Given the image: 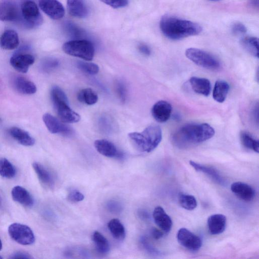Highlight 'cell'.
<instances>
[{"label": "cell", "instance_id": "6da1fadb", "mask_svg": "<svg viewBox=\"0 0 259 259\" xmlns=\"http://www.w3.org/2000/svg\"><path fill=\"white\" fill-rule=\"evenodd\" d=\"M212 126L206 123L185 125L172 137L173 144L180 148H186L211 138L214 134Z\"/></svg>", "mask_w": 259, "mask_h": 259}, {"label": "cell", "instance_id": "7a4b0ae2", "mask_svg": "<svg viewBox=\"0 0 259 259\" xmlns=\"http://www.w3.org/2000/svg\"><path fill=\"white\" fill-rule=\"evenodd\" d=\"M159 27L162 34L171 40L196 35L202 31L201 26L195 22L167 15L161 18Z\"/></svg>", "mask_w": 259, "mask_h": 259}, {"label": "cell", "instance_id": "3957f363", "mask_svg": "<svg viewBox=\"0 0 259 259\" xmlns=\"http://www.w3.org/2000/svg\"><path fill=\"white\" fill-rule=\"evenodd\" d=\"M128 137L138 150L149 153L154 150L160 143L162 131L159 125L151 124L141 133H129Z\"/></svg>", "mask_w": 259, "mask_h": 259}, {"label": "cell", "instance_id": "277c9868", "mask_svg": "<svg viewBox=\"0 0 259 259\" xmlns=\"http://www.w3.org/2000/svg\"><path fill=\"white\" fill-rule=\"evenodd\" d=\"M62 49L68 55L89 61L93 59L95 54L94 45L86 39H74L66 42Z\"/></svg>", "mask_w": 259, "mask_h": 259}, {"label": "cell", "instance_id": "5b68a950", "mask_svg": "<svg viewBox=\"0 0 259 259\" xmlns=\"http://www.w3.org/2000/svg\"><path fill=\"white\" fill-rule=\"evenodd\" d=\"M186 56L197 65L209 70L219 69V61L210 53L199 49L190 48L185 51Z\"/></svg>", "mask_w": 259, "mask_h": 259}, {"label": "cell", "instance_id": "8992f818", "mask_svg": "<svg viewBox=\"0 0 259 259\" xmlns=\"http://www.w3.org/2000/svg\"><path fill=\"white\" fill-rule=\"evenodd\" d=\"M21 12L24 24L28 28H36L42 24V17L34 1H24L21 6Z\"/></svg>", "mask_w": 259, "mask_h": 259}, {"label": "cell", "instance_id": "52a82bcc", "mask_svg": "<svg viewBox=\"0 0 259 259\" xmlns=\"http://www.w3.org/2000/svg\"><path fill=\"white\" fill-rule=\"evenodd\" d=\"M8 233L15 241L22 245H30L35 241V236L32 230L25 225L12 224L9 227Z\"/></svg>", "mask_w": 259, "mask_h": 259}, {"label": "cell", "instance_id": "ba28073f", "mask_svg": "<svg viewBox=\"0 0 259 259\" xmlns=\"http://www.w3.org/2000/svg\"><path fill=\"white\" fill-rule=\"evenodd\" d=\"M177 239L182 246L190 251H198L202 245L201 238L185 228L179 230Z\"/></svg>", "mask_w": 259, "mask_h": 259}, {"label": "cell", "instance_id": "9c48e42d", "mask_svg": "<svg viewBox=\"0 0 259 259\" xmlns=\"http://www.w3.org/2000/svg\"><path fill=\"white\" fill-rule=\"evenodd\" d=\"M39 6L41 10L54 20H59L65 15V9L58 0H39Z\"/></svg>", "mask_w": 259, "mask_h": 259}, {"label": "cell", "instance_id": "30bf717a", "mask_svg": "<svg viewBox=\"0 0 259 259\" xmlns=\"http://www.w3.org/2000/svg\"><path fill=\"white\" fill-rule=\"evenodd\" d=\"M60 120L65 123H75L80 120V115L69 106L68 102H61L54 105Z\"/></svg>", "mask_w": 259, "mask_h": 259}, {"label": "cell", "instance_id": "8fae6325", "mask_svg": "<svg viewBox=\"0 0 259 259\" xmlns=\"http://www.w3.org/2000/svg\"><path fill=\"white\" fill-rule=\"evenodd\" d=\"M19 13L12 0H0V21H14L19 19Z\"/></svg>", "mask_w": 259, "mask_h": 259}, {"label": "cell", "instance_id": "7c38bea8", "mask_svg": "<svg viewBox=\"0 0 259 259\" xmlns=\"http://www.w3.org/2000/svg\"><path fill=\"white\" fill-rule=\"evenodd\" d=\"M34 60V57L31 54L17 53L11 57L10 62L15 70L25 73L28 71L29 66L33 64Z\"/></svg>", "mask_w": 259, "mask_h": 259}, {"label": "cell", "instance_id": "4fadbf2b", "mask_svg": "<svg viewBox=\"0 0 259 259\" xmlns=\"http://www.w3.org/2000/svg\"><path fill=\"white\" fill-rule=\"evenodd\" d=\"M42 120L49 131L52 134L68 135L71 132L68 125L49 113L44 114Z\"/></svg>", "mask_w": 259, "mask_h": 259}, {"label": "cell", "instance_id": "5bb4252c", "mask_svg": "<svg viewBox=\"0 0 259 259\" xmlns=\"http://www.w3.org/2000/svg\"><path fill=\"white\" fill-rule=\"evenodd\" d=\"M171 105L166 101L160 100L153 106L151 113L153 118L158 122H164L170 117Z\"/></svg>", "mask_w": 259, "mask_h": 259}, {"label": "cell", "instance_id": "9a60e30c", "mask_svg": "<svg viewBox=\"0 0 259 259\" xmlns=\"http://www.w3.org/2000/svg\"><path fill=\"white\" fill-rule=\"evenodd\" d=\"M156 225L164 233H168L171 229L172 222L170 217L160 206L156 207L152 214Z\"/></svg>", "mask_w": 259, "mask_h": 259}, {"label": "cell", "instance_id": "2e32d148", "mask_svg": "<svg viewBox=\"0 0 259 259\" xmlns=\"http://www.w3.org/2000/svg\"><path fill=\"white\" fill-rule=\"evenodd\" d=\"M231 190L237 197L246 202L252 201L255 195V190L252 187L241 182L233 183Z\"/></svg>", "mask_w": 259, "mask_h": 259}, {"label": "cell", "instance_id": "e0dca14e", "mask_svg": "<svg viewBox=\"0 0 259 259\" xmlns=\"http://www.w3.org/2000/svg\"><path fill=\"white\" fill-rule=\"evenodd\" d=\"M94 146L99 153L106 157L118 158L123 157V154L117 150L114 144L107 140H97L95 141Z\"/></svg>", "mask_w": 259, "mask_h": 259}, {"label": "cell", "instance_id": "ac0fdd59", "mask_svg": "<svg viewBox=\"0 0 259 259\" xmlns=\"http://www.w3.org/2000/svg\"><path fill=\"white\" fill-rule=\"evenodd\" d=\"M68 13L77 18H84L89 14V8L85 0H67Z\"/></svg>", "mask_w": 259, "mask_h": 259}, {"label": "cell", "instance_id": "d6986e66", "mask_svg": "<svg viewBox=\"0 0 259 259\" xmlns=\"http://www.w3.org/2000/svg\"><path fill=\"white\" fill-rule=\"evenodd\" d=\"M189 164L196 171L206 174L217 184L222 186L226 185V182L225 179L214 167L201 164L192 160L189 161Z\"/></svg>", "mask_w": 259, "mask_h": 259}, {"label": "cell", "instance_id": "ffe728a7", "mask_svg": "<svg viewBox=\"0 0 259 259\" xmlns=\"http://www.w3.org/2000/svg\"><path fill=\"white\" fill-rule=\"evenodd\" d=\"M207 226L211 234H221L226 229V218L224 214L220 213L211 215L207 219Z\"/></svg>", "mask_w": 259, "mask_h": 259}, {"label": "cell", "instance_id": "44dd1931", "mask_svg": "<svg viewBox=\"0 0 259 259\" xmlns=\"http://www.w3.org/2000/svg\"><path fill=\"white\" fill-rule=\"evenodd\" d=\"M19 44L18 35L13 29H7L0 36V47L6 50H12Z\"/></svg>", "mask_w": 259, "mask_h": 259}, {"label": "cell", "instance_id": "7402d4cb", "mask_svg": "<svg viewBox=\"0 0 259 259\" xmlns=\"http://www.w3.org/2000/svg\"><path fill=\"white\" fill-rule=\"evenodd\" d=\"M11 195L14 201L24 206L29 207L33 204L34 200L31 195L21 186H15L12 190Z\"/></svg>", "mask_w": 259, "mask_h": 259}, {"label": "cell", "instance_id": "603a6c76", "mask_svg": "<svg viewBox=\"0 0 259 259\" xmlns=\"http://www.w3.org/2000/svg\"><path fill=\"white\" fill-rule=\"evenodd\" d=\"M189 82L192 89L195 93L205 96L209 95L211 84L207 78L193 76L190 78Z\"/></svg>", "mask_w": 259, "mask_h": 259}, {"label": "cell", "instance_id": "cb8c5ba5", "mask_svg": "<svg viewBox=\"0 0 259 259\" xmlns=\"http://www.w3.org/2000/svg\"><path fill=\"white\" fill-rule=\"evenodd\" d=\"M11 137L19 144L25 146H31L35 143L34 139L29 134L19 127H12L9 130Z\"/></svg>", "mask_w": 259, "mask_h": 259}, {"label": "cell", "instance_id": "d4e9b609", "mask_svg": "<svg viewBox=\"0 0 259 259\" xmlns=\"http://www.w3.org/2000/svg\"><path fill=\"white\" fill-rule=\"evenodd\" d=\"M14 86L19 93L31 95L36 92V87L31 81L22 76H17L14 80Z\"/></svg>", "mask_w": 259, "mask_h": 259}, {"label": "cell", "instance_id": "484cf974", "mask_svg": "<svg viewBox=\"0 0 259 259\" xmlns=\"http://www.w3.org/2000/svg\"><path fill=\"white\" fill-rule=\"evenodd\" d=\"M230 86L224 80H217L214 84L212 96L213 99L219 103H223L225 100L229 92Z\"/></svg>", "mask_w": 259, "mask_h": 259}, {"label": "cell", "instance_id": "4316f807", "mask_svg": "<svg viewBox=\"0 0 259 259\" xmlns=\"http://www.w3.org/2000/svg\"><path fill=\"white\" fill-rule=\"evenodd\" d=\"M32 167L39 181L45 185L51 187L54 181L50 172L41 164L34 162Z\"/></svg>", "mask_w": 259, "mask_h": 259}, {"label": "cell", "instance_id": "83f0119b", "mask_svg": "<svg viewBox=\"0 0 259 259\" xmlns=\"http://www.w3.org/2000/svg\"><path fill=\"white\" fill-rule=\"evenodd\" d=\"M240 44L243 48L253 56L258 58V39L254 36H246L242 38Z\"/></svg>", "mask_w": 259, "mask_h": 259}, {"label": "cell", "instance_id": "f1b7e54d", "mask_svg": "<svg viewBox=\"0 0 259 259\" xmlns=\"http://www.w3.org/2000/svg\"><path fill=\"white\" fill-rule=\"evenodd\" d=\"M108 228L115 239L122 240L124 238L125 228L119 220L117 219L111 220L108 223Z\"/></svg>", "mask_w": 259, "mask_h": 259}, {"label": "cell", "instance_id": "f546056e", "mask_svg": "<svg viewBox=\"0 0 259 259\" xmlns=\"http://www.w3.org/2000/svg\"><path fill=\"white\" fill-rule=\"evenodd\" d=\"M77 97L80 102L88 105H94L98 100V95L91 88H85L81 90L78 93Z\"/></svg>", "mask_w": 259, "mask_h": 259}, {"label": "cell", "instance_id": "4dcf8cb0", "mask_svg": "<svg viewBox=\"0 0 259 259\" xmlns=\"http://www.w3.org/2000/svg\"><path fill=\"white\" fill-rule=\"evenodd\" d=\"M93 240L97 250L100 253L106 254L110 250V246L107 239L100 232L95 231L93 234Z\"/></svg>", "mask_w": 259, "mask_h": 259}, {"label": "cell", "instance_id": "1f68e13d", "mask_svg": "<svg viewBox=\"0 0 259 259\" xmlns=\"http://www.w3.org/2000/svg\"><path fill=\"white\" fill-rule=\"evenodd\" d=\"M240 140L243 145L247 149L258 153L259 141L253 138L248 133L242 131L240 134Z\"/></svg>", "mask_w": 259, "mask_h": 259}, {"label": "cell", "instance_id": "d6a6232c", "mask_svg": "<svg viewBox=\"0 0 259 259\" xmlns=\"http://www.w3.org/2000/svg\"><path fill=\"white\" fill-rule=\"evenodd\" d=\"M179 204L184 209L192 210L197 205V202L194 196L191 195L181 193L178 195Z\"/></svg>", "mask_w": 259, "mask_h": 259}, {"label": "cell", "instance_id": "836d02e7", "mask_svg": "<svg viewBox=\"0 0 259 259\" xmlns=\"http://www.w3.org/2000/svg\"><path fill=\"white\" fill-rule=\"evenodd\" d=\"M14 165L6 158H0V175L6 178L11 179L16 175Z\"/></svg>", "mask_w": 259, "mask_h": 259}, {"label": "cell", "instance_id": "e575fe53", "mask_svg": "<svg viewBox=\"0 0 259 259\" xmlns=\"http://www.w3.org/2000/svg\"><path fill=\"white\" fill-rule=\"evenodd\" d=\"M51 97L54 105L61 102H68L65 93L58 87H54L51 91Z\"/></svg>", "mask_w": 259, "mask_h": 259}, {"label": "cell", "instance_id": "d590c367", "mask_svg": "<svg viewBox=\"0 0 259 259\" xmlns=\"http://www.w3.org/2000/svg\"><path fill=\"white\" fill-rule=\"evenodd\" d=\"M77 66L81 70L91 75L96 74L99 71L98 65L94 63L79 61Z\"/></svg>", "mask_w": 259, "mask_h": 259}, {"label": "cell", "instance_id": "8d00e7d4", "mask_svg": "<svg viewBox=\"0 0 259 259\" xmlns=\"http://www.w3.org/2000/svg\"><path fill=\"white\" fill-rule=\"evenodd\" d=\"M65 29L69 35L74 37H79L83 33L80 28L70 22H67L65 24Z\"/></svg>", "mask_w": 259, "mask_h": 259}, {"label": "cell", "instance_id": "74e56055", "mask_svg": "<svg viewBox=\"0 0 259 259\" xmlns=\"http://www.w3.org/2000/svg\"><path fill=\"white\" fill-rule=\"evenodd\" d=\"M59 63L58 60L55 58H48L42 62V68L45 71H50L57 67Z\"/></svg>", "mask_w": 259, "mask_h": 259}, {"label": "cell", "instance_id": "f35d334b", "mask_svg": "<svg viewBox=\"0 0 259 259\" xmlns=\"http://www.w3.org/2000/svg\"><path fill=\"white\" fill-rule=\"evenodd\" d=\"M104 4L115 9L126 7L128 5V0H100Z\"/></svg>", "mask_w": 259, "mask_h": 259}, {"label": "cell", "instance_id": "ab89813d", "mask_svg": "<svg viewBox=\"0 0 259 259\" xmlns=\"http://www.w3.org/2000/svg\"><path fill=\"white\" fill-rule=\"evenodd\" d=\"M116 90L120 100L124 102L126 98L127 90L125 84L121 81H118L116 84Z\"/></svg>", "mask_w": 259, "mask_h": 259}, {"label": "cell", "instance_id": "60d3db41", "mask_svg": "<svg viewBox=\"0 0 259 259\" xmlns=\"http://www.w3.org/2000/svg\"><path fill=\"white\" fill-rule=\"evenodd\" d=\"M107 209L112 213H118L122 210V206L119 202L111 200L107 203Z\"/></svg>", "mask_w": 259, "mask_h": 259}, {"label": "cell", "instance_id": "b9f144b4", "mask_svg": "<svg viewBox=\"0 0 259 259\" xmlns=\"http://www.w3.org/2000/svg\"><path fill=\"white\" fill-rule=\"evenodd\" d=\"M84 196L80 192L76 190H71L68 194L67 199L71 202H79L84 199Z\"/></svg>", "mask_w": 259, "mask_h": 259}, {"label": "cell", "instance_id": "7bdbcfd3", "mask_svg": "<svg viewBox=\"0 0 259 259\" xmlns=\"http://www.w3.org/2000/svg\"><path fill=\"white\" fill-rule=\"evenodd\" d=\"M232 31L235 35H240L245 33L247 31L246 26L240 22H236L232 26Z\"/></svg>", "mask_w": 259, "mask_h": 259}, {"label": "cell", "instance_id": "ee69618b", "mask_svg": "<svg viewBox=\"0 0 259 259\" xmlns=\"http://www.w3.org/2000/svg\"><path fill=\"white\" fill-rule=\"evenodd\" d=\"M141 243L142 244L144 248L150 253L158 255L160 252L157 250L155 248L152 246L147 241V239L143 237L141 239Z\"/></svg>", "mask_w": 259, "mask_h": 259}, {"label": "cell", "instance_id": "f6af8a7d", "mask_svg": "<svg viewBox=\"0 0 259 259\" xmlns=\"http://www.w3.org/2000/svg\"><path fill=\"white\" fill-rule=\"evenodd\" d=\"M164 233L161 229L159 230L156 228H153L151 232L152 237L156 240L161 238L163 236Z\"/></svg>", "mask_w": 259, "mask_h": 259}, {"label": "cell", "instance_id": "bcb514c9", "mask_svg": "<svg viewBox=\"0 0 259 259\" xmlns=\"http://www.w3.org/2000/svg\"><path fill=\"white\" fill-rule=\"evenodd\" d=\"M10 258H32V257L29 254L23 252H16L13 254Z\"/></svg>", "mask_w": 259, "mask_h": 259}, {"label": "cell", "instance_id": "7dc6e473", "mask_svg": "<svg viewBox=\"0 0 259 259\" xmlns=\"http://www.w3.org/2000/svg\"><path fill=\"white\" fill-rule=\"evenodd\" d=\"M139 51L143 55L145 56H149L151 54V50L149 47L145 45L141 44L138 47Z\"/></svg>", "mask_w": 259, "mask_h": 259}, {"label": "cell", "instance_id": "c3c4849f", "mask_svg": "<svg viewBox=\"0 0 259 259\" xmlns=\"http://www.w3.org/2000/svg\"><path fill=\"white\" fill-rule=\"evenodd\" d=\"M139 217L143 220H147L149 219V214L145 210L140 209L138 212Z\"/></svg>", "mask_w": 259, "mask_h": 259}, {"label": "cell", "instance_id": "681fc988", "mask_svg": "<svg viewBox=\"0 0 259 259\" xmlns=\"http://www.w3.org/2000/svg\"><path fill=\"white\" fill-rule=\"evenodd\" d=\"M259 0H248L249 4L253 7L258 9Z\"/></svg>", "mask_w": 259, "mask_h": 259}, {"label": "cell", "instance_id": "f907efd6", "mask_svg": "<svg viewBox=\"0 0 259 259\" xmlns=\"http://www.w3.org/2000/svg\"><path fill=\"white\" fill-rule=\"evenodd\" d=\"M2 246H3V245H2V241H1V239H0V250L2 249Z\"/></svg>", "mask_w": 259, "mask_h": 259}, {"label": "cell", "instance_id": "816d5d0a", "mask_svg": "<svg viewBox=\"0 0 259 259\" xmlns=\"http://www.w3.org/2000/svg\"><path fill=\"white\" fill-rule=\"evenodd\" d=\"M3 258V257H2L1 255H0V259H2Z\"/></svg>", "mask_w": 259, "mask_h": 259}, {"label": "cell", "instance_id": "f5cc1de1", "mask_svg": "<svg viewBox=\"0 0 259 259\" xmlns=\"http://www.w3.org/2000/svg\"><path fill=\"white\" fill-rule=\"evenodd\" d=\"M210 1H219V0H210Z\"/></svg>", "mask_w": 259, "mask_h": 259}]
</instances>
